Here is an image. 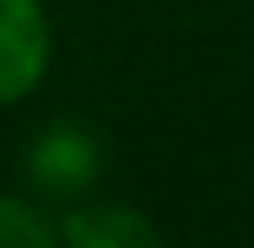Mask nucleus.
<instances>
[{
    "label": "nucleus",
    "mask_w": 254,
    "mask_h": 248,
    "mask_svg": "<svg viewBox=\"0 0 254 248\" xmlns=\"http://www.w3.org/2000/svg\"><path fill=\"white\" fill-rule=\"evenodd\" d=\"M49 65V22L38 0H0V102L38 87Z\"/></svg>",
    "instance_id": "obj_1"
},
{
    "label": "nucleus",
    "mask_w": 254,
    "mask_h": 248,
    "mask_svg": "<svg viewBox=\"0 0 254 248\" xmlns=\"http://www.w3.org/2000/svg\"><path fill=\"white\" fill-rule=\"evenodd\" d=\"M0 248H54V232L33 205L0 195Z\"/></svg>",
    "instance_id": "obj_4"
},
{
    "label": "nucleus",
    "mask_w": 254,
    "mask_h": 248,
    "mask_svg": "<svg viewBox=\"0 0 254 248\" xmlns=\"http://www.w3.org/2000/svg\"><path fill=\"white\" fill-rule=\"evenodd\" d=\"M27 173L49 195H76L98 173V141H87L81 130H49V135H38V146L27 156Z\"/></svg>",
    "instance_id": "obj_2"
},
{
    "label": "nucleus",
    "mask_w": 254,
    "mask_h": 248,
    "mask_svg": "<svg viewBox=\"0 0 254 248\" xmlns=\"http://www.w3.org/2000/svg\"><path fill=\"white\" fill-rule=\"evenodd\" d=\"M65 248H162L146 216L125 210V205H98V210H76L65 221Z\"/></svg>",
    "instance_id": "obj_3"
}]
</instances>
